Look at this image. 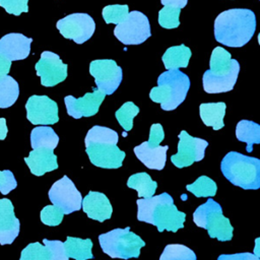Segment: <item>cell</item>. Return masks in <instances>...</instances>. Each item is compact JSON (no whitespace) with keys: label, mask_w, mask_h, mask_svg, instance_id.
I'll return each mask as SVG.
<instances>
[{"label":"cell","mask_w":260,"mask_h":260,"mask_svg":"<svg viewBox=\"0 0 260 260\" xmlns=\"http://www.w3.org/2000/svg\"><path fill=\"white\" fill-rule=\"evenodd\" d=\"M222 175L234 185L243 189L256 190L260 187V160L230 151L220 164Z\"/></svg>","instance_id":"obj_4"},{"label":"cell","mask_w":260,"mask_h":260,"mask_svg":"<svg viewBox=\"0 0 260 260\" xmlns=\"http://www.w3.org/2000/svg\"><path fill=\"white\" fill-rule=\"evenodd\" d=\"M64 244L66 254L69 258L75 260H87L92 259L93 255L91 253L92 242L90 239H80L74 237H67Z\"/></svg>","instance_id":"obj_24"},{"label":"cell","mask_w":260,"mask_h":260,"mask_svg":"<svg viewBox=\"0 0 260 260\" xmlns=\"http://www.w3.org/2000/svg\"><path fill=\"white\" fill-rule=\"evenodd\" d=\"M186 188L196 197H212L217 189L215 182L206 176L199 177L193 184L187 185Z\"/></svg>","instance_id":"obj_30"},{"label":"cell","mask_w":260,"mask_h":260,"mask_svg":"<svg viewBox=\"0 0 260 260\" xmlns=\"http://www.w3.org/2000/svg\"><path fill=\"white\" fill-rule=\"evenodd\" d=\"M159 260H196L195 253L181 244L167 245Z\"/></svg>","instance_id":"obj_29"},{"label":"cell","mask_w":260,"mask_h":260,"mask_svg":"<svg viewBox=\"0 0 260 260\" xmlns=\"http://www.w3.org/2000/svg\"><path fill=\"white\" fill-rule=\"evenodd\" d=\"M48 195L53 205L61 209L64 214H69L81 208V194L67 176L56 181Z\"/></svg>","instance_id":"obj_11"},{"label":"cell","mask_w":260,"mask_h":260,"mask_svg":"<svg viewBox=\"0 0 260 260\" xmlns=\"http://www.w3.org/2000/svg\"><path fill=\"white\" fill-rule=\"evenodd\" d=\"M81 206L89 218L100 222L109 219L113 211L108 197L101 192L94 191L88 192V194L82 199Z\"/></svg>","instance_id":"obj_19"},{"label":"cell","mask_w":260,"mask_h":260,"mask_svg":"<svg viewBox=\"0 0 260 260\" xmlns=\"http://www.w3.org/2000/svg\"><path fill=\"white\" fill-rule=\"evenodd\" d=\"M64 213L55 205H47L41 211V220L43 223L55 226L61 223Z\"/></svg>","instance_id":"obj_36"},{"label":"cell","mask_w":260,"mask_h":260,"mask_svg":"<svg viewBox=\"0 0 260 260\" xmlns=\"http://www.w3.org/2000/svg\"><path fill=\"white\" fill-rule=\"evenodd\" d=\"M190 88V79L180 70H168L159 74L157 86L151 88L149 98L160 104L165 111H173L181 105Z\"/></svg>","instance_id":"obj_5"},{"label":"cell","mask_w":260,"mask_h":260,"mask_svg":"<svg viewBox=\"0 0 260 260\" xmlns=\"http://www.w3.org/2000/svg\"><path fill=\"white\" fill-rule=\"evenodd\" d=\"M89 73L94 77L96 89L105 94H112L119 87L123 72L116 61L111 59H99L91 61Z\"/></svg>","instance_id":"obj_9"},{"label":"cell","mask_w":260,"mask_h":260,"mask_svg":"<svg viewBox=\"0 0 260 260\" xmlns=\"http://www.w3.org/2000/svg\"><path fill=\"white\" fill-rule=\"evenodd\" d=\"M7 126H6V120L4 118H0V140L5 139L7 135Z\"/></svg>","instance_id":"obj_44"},{"label":"cell","mask_w":260,"mask_h":260,"mask_svg":"<svg viewBox=\"0 0 260 260\" xmlns=\"http://www.w3.org/2000/svg\"><path fill=\"white\" fill-rule=\"evenodd\" d=\"M19 94L18 83L11 76L0 78V108H8L12 106Z\"/></svg>","instance_id":"obj_28"},{"label":"cell","mask_w":260,"mask_h":260,"mask_svg":"<svg viewBox=\"0 0 260 260\" xmlns=\"http://www.w3.org/2000/svg\"><path fill=\"white\" fill-rule=\"evenodd\" d=\"M193 221L199 228L207 230L210 238H216L221 242L230 241L233 238V226L230 219L223 216L221 206L211 198L196 208L193 213Z\"/></svg>","instance_id":"obj_7"},{"label":"cell","mask_w":260,"mask_h":260,"mask_svg":"<svg viewBox=\"0 0 260 260\" xmlns=\"http://www.w3.org/2000/svg\"><path fill=\"white\" fill-rule=\"evenodd\" d=\"M181 9L180 8H174L169 6H164L158 11V23L161 27L172 29L176 28L180 25V16Z\"/></svg>","instance_id":"obj_35"},{"label":"cell","mask_w":260,"mask_h":260,"mask_svg":"<svg viewBox=\"0 0 260 260\" xmlns=\"http://www.w3.org/2000/svg\"><path fill=\"white\" fill-rule=\"evenodd\" d=\"M17 186L14 175L9 170L0 171V192L3 195H7L11 190Z\"/></svg>","instance_id":"obj_39"},{"label":"cell","mask_w":260,"mask_h":260,"mask_svg":"<svg viewBox=\"0 0 260 260\" xmlns=\"http://www.w3.org/2000/svg\"><path fill=\"white\" fill-rule=\"evenodd\" d=\"M99 241L104 253L112 258L130 259L140 255L144 241L130 231V228L115 229L99 236Z\"/></svg>","instance_id":"obj_6"},{"label":"cell","mask_w":260,"mask_h":260,"mask_svg":"<svg viewBox=\"0 0 260 260\" xmlns=\"http://www.w3.org/2000/svg\"><path fill=\"white\" fill-rule=\"evenodd\" d=\"M85 147L90 162L99 168L118 169L122 167L126 155L125 152L113 142H90L86 143Z\"/></svg>","instance_id":"obj_13"},{"label":"cell","mask_w":260,"mask_h":260,"mask_svg":"<svg viewBox=\"0 0 260 260\" xmlns=\"http://www.w3.org/2000/svg\"><path fill=\"white\" fill-rule=\"evenodd\" d=\"M188 0H160V3L164 6L174 7V8H184L187 5Z\"/></svg>","instance_id":"obj_42"},{"label":"cell","mask_w":260,"mask_h":260,"mask_svg":"<svg viewBox=\"0 0 260 260\" xmlns=\"http://www.w3.org/2000/svg\"><path fill=\"white\" fill-rule=\"evenodd\" d=\"M217 260H259L253 253H237V254H230V255H220L218 256Z\"/></svg>","instance_id":"obj_41"},{"label":"cell","mask_w":260,"mask_h":260,"mask_svg":"<svg viewBox=\"0 0 260 260\" xmlns=\"http://www.w3.org/2000/svg\"><path fill=\"white\" fill-rule=\"evenodd\" d=\"M50 251L39 242L28 244L22 251L19 260H50Z\"/></svg>","instance_id":"obj_33"},{"label":"cell","mask_w":260,"mask_h":260,"mask_svg":"<svg viewBox=\"0 0 260 260\" xmlns=\"http://www.w3.org/2000/svg\"><path fill=\"white\" fill-rule=\"evenodd\" d=\"M208 142L198 137H192L187 131L183 130L179 134L178 152L171 156L172 162L179 169L189 167L195 161L204 157L205 148Z\"/></svg>","instance_id":"obj_12"},{"label":"cell","mask_w":260,"mask_h":260,"mask_svg":"<svg viewBox=\"0 0 260 260\" xmlns=\"http://www.w3.org/2000/svg\"><path fill=\"white\" fill-rule=\"evenodd\" d=\"M67 67L57 54L50 51H44L35 66L42 85L47 87L64 81L67 77Z\"/></svg>","instance_id":"obj_14"},{"label":"cell","mask_w":260,"mask_h":260,"mask_svg":"<svg viewBox=\"0 0 260 260\" xmlns=\"http://www.w3.org/2000/svg\"><path fill=\"white\" fill-rule=\"evenodd\" d=\"M165 138V132L162 129V126L159 123L152 124L149 131V139L146 141V144L148 147L153 148L159 145V143Z\"/></svg>","instance_id":"obj_40"},{"label":"cell","mask_w":260,"mask_h":260,"mask_svg":"<svg viewBox=\"0 0 260 260\" xmlns=\"http://www.w3.org/2000/svg\"><path fill=\"white\" fill-rule=\"evenodd\" d=\"M25 110L27 120L34 125H52L59 121L58 106L47 95H31Z\"/></svg>","instance_id":"obj_15"},{"label":"cell","mask_w":260,"mask_h":260,"mask_svg":"<svg viewBox=\"0 0 260 260\" xmlns=\"http://www.w3.org/2000/svg\"><path fill=\"white\" fill-rule=\"evenodd\" d=\"M192 53L191 50L185 45L173 46L167 49L161 57L164 65L168 70H178L183 67L186 68Z\"/></svg>","instance_id":"obj_23"},{"label":"cell","mask_w":260,"mask_h":260,"mask_svg":"<svg viewBox=\"0 0 260 260\" xmlns=\"http://www.w3.org/2000/svg\"><path fill=\"white\" fill-rule=\"evenodd\" d=\"M20 223L14 214V207L7 198L0 199V244L9 245L19 233Z\"/></svg>","instance_id":"obj_18"},{"label":"cell","mask_w":260,"mask_h":260,"mask_svg":"<svg viewBox=\"0 0 260 260\" xmlns=\"http://www.w3.org/2000/svg\"><path fill=\"white\" fill-rule=\"evenodd\" d=\"M105 96V93L96 88H93L91 92H86L82 98L79 99L72 95H67L64 99V103L68 115L74 119H80L81 117H91L95 115Z\"/></svg>","instance_id":"obj_16"},{"label":"cell","mask_w":260,"mask_h":260,"mask_svg":"<svg viewBox=\"0 0 260 260\" xmlns=\"http://www.w3.org/2000/svg\"><path fill=\"white\" fill-rule=\"evenodd\" d=\"M32 39L22 34H8L0 39V56L8 61L25 59L30 52Z\"/></svg>","instance_id":"obj_17"},{"label":"cell","mask_w":260,"mask_h":260,"mask_svg":"<svg viewBox=\"0 0 260 260\" xmlns=\"http://www.w3.org/2000/svg\"><path fill=\"white\" fill-rule=\"evenodd\" d=\"M137 219L155 225L158 232L165 230L176 233L184 228L186 214L174 204L168 193H161L150 198L137 199Z\"/></svg>","instance_id":"obj_2"},{"label":"cell","mask_w":260,"mask_h":260,"mask_svg":"<svg viewBox=\"0 0 260 260\" xmlns=\"http://www.w3.org/2000/svg\"><path fill=\"white\" fill-rule=\"evenodd\" d=\"M43 243L50 251V260H69V257L66 254L64 244L61 241L54 240L50 241L47 239L43 240Z\"/></svg>","instance_id":"obj_37"},{"label":"cell","mask_w":260,"mask_h":260,"mask_svg":"<svg viewBox=\"0 0 260 260\" xmlns=\"http://www.w3.org/2000/svg\"><path fill=\"white\" fill-rule=\"evenodd\" d=\"M103 18L106 23H115L118 24L123 21L129 13L128 5L114 4L108 5L103 8Z\"/></svg>","instance_id":"obj_34"},{"label":"cell","mask_w":260,"mask_h":260,"mask_svg":"<svg viewBox=\"0 0 260 260\" xmlns=\"http://www.w3.org/2000/svg\"><path fill=\"white\" fill-rule=\"evenodd\" d=\"M58 142V135L49 126H38L30 132V145L34 149L49 148L54 150Z\"/></svg>","instance_id":"obj_25"},{"label":"cell","mask_w":260,"mask_h":260,"mask_svg":"<svg viewBox=\"0 0 260 260\" xmlns=\"http://www.w3.org/2000/svg\"><path fill=\"white\" fill-rule=\"evenodd\" d=\"M27 2L28 0H0V6L10 14L19 15L28 11Z\"/></svg>","instance_id":"obj_38"},{"label":"cell","mask_w":260,"mask_h":260,"mask_svg":"<svg viewBox=\"0 0 260 260\" xmlns=\"http://www.w3.org/2000/svg\"><path fill=\"white\" fill-rule=\"evenodd\" d=\"M200 118L202 122L208 126L212 127L214 130L221 129L223 124V117L225 114V104L219 103H207L201 104L199 107Z\"/></svg>","instance_id":"obj_22"},{"label":"cell","mask_w":260,"mask_h":260,"mask_svg":"<svg viewBox=\"0 0 260 260\" xmlns=\"http://www.w3.org/2000/svg\"><path fill=\"white\" fill-rule=\"evenodd\" d=\"M236 136L238 140L247 143L246 150L251 152L253 144L260 143V126L249 120H242L237 124Z\"/></svg>","instance_id":"obj_26"},{"label":"cell","mask_w":260,"mask_h":260,"mask_svg":"<svg viewBox=\"0 0 260 260\" xmlns=\"http://www.w3.org/2000/svg\"><path fill=\"white\" fill-rule=\"evenodd\" d=\"M240 71V64L232 59L230 52L221 47L213 49L209 69L202 77L203 88L207 93H219L230 91L234 88Z\"/></svg>","instance_id":"obj_3"},{"label":"cell","mask_w":260,"mask_h":260,"mask_svg":"<svg viewBox=\"0 0 260 260\" xmlns=\"http://www.w3.org/2000/svg\"><path fill=\"white\" fill-rule=\"evenodd\" d=\"M255 29L256 17L250 9H229L214 20L215 40L228 47H243L252 39Z\"/></svg>","instance_id":"obj_1"},{"label":"cell","mask_w":260,"mask_h":260,"mask_svg":"<svg viewBox=\"0 0 260 260\" xmlns=\"http://www.w3.org/2000/svg\"><path fill=\"white\" fill-rule=\"evenodd\" d=\"M118 133L114 131L113 129H110L108 127H103L95 125L91 127L84 139L85 144L90 143V142H99V141H108V142H113L117 144L118 142Z\"/></svg>","instance_id":"obj_32"},{"label":"cell","mask_w":260,"mask_h":260,"mask_svg":"<svg viewBox=\"0 0 260 260\" xmlns=\"http://www.w3.org/2000/svg\"><path fill=\"white\" fill-rule=\"evenodd\" d=\"M114 35L124 45H139L151 35L149 20L142 12L131 11L116 25Z\"/></svg>","instance_id":"obj_8"},{"label":"cell","mask_w":260,"mask_h":260,"mask_svg":"<svg viewBox=\"0 0 260 260\" xmlns=\"http://www.w3.org/2000/svg\"><path fill=\"white\" fill-rule=\"evenodd\" d=\"M127 186L129 188L135 189L137 191L138 197L150 198L156 191L157 183L152 181L147 173L142 172L130 176L127 181Z\"/></svg>","instance_id":"obj_27"},{"label":"cell","mask_w":260,"mask_h":260,"mask_svg":"<svg viewBox=\"0 0 260 260\" xmlns=\"http://www.w3.org/2000/svg\"><path fill=\"white\" fill-rule=\"evenodd\" d=\"M60 34L76 44H82L89 40L95 29V23L87 13H72L61 18L56 23Z\"/></svg>","instance_id":"obj_10"},{"label":"cell","mask_w":260,"mask_h":260,"mask_svg":"<svg viewBox=\"0 0 260 260\" xmlns=\"http://www.w3.org/2000/svg\"><path fill=\"white\" fill-rule=\"evenodd\" d=\"M139 113V108L132 102H126L117 110L115 116L125 132L130 131L133 127V119Z\"/></svg>","instance_id":"obj_31"},{"label":"cell","mask_w":260,"mask_h":260,"mask_svg":"<svg viewBox=\"0 0 260 260\" xmlns=\"http://www.w3.org/2000/svg\"><path fill=\"white\" fill-rule=\"evenodd\" d=\"M24 161L29 168L31 174L36 176H43L47 172L58 169L57 156L52 149L38 148L29 152L27 157H24Z\"/></svg>","instance_id":"obj_20"},{"label":"cell","mask_w":260,"mask_h":260,"mask_svg":"<svg viewBox=\"0 0 260 260\" xmlns=\"http://www.w3.org/2000/svg\"><path fill=\"white\" fill-rule=\"evenodd\" d=\"M11 62L0 56V78L6 76L10 70Z\"/></svg>","instance_id":"obj_43"},{"label":"cell","mask_w":260,"mask_h":260,"mask_svg":"<svg viewBox=\"0 0 260 260\" xmlns=\"http://www.w3.org/2000/svg\"><path fill=\"white\" fill-rule=\"evenodd\" d=\"M168 149V145H158L156 147L150 148L147 146L146 141H144L138 146L134 147V153L136 157L148 169L162 170L166 165Z\"/></svg>","instance_id":"obj_21"}]
</instances>
